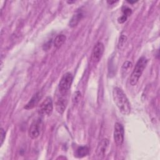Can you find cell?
I'll return each mask as SVG.
<instances>
[{
    "instance_id": "obj_6",
    "label": "cell",
    "mask_w": 160,
    "mask_h": 160,
    "mask_svg": "<svg viewBox=\"0 0 160 160\" xmlns=\"http://www.w3.org/2000/svg\"><path fill=\"white\" fill-rule=\"evenodd\" d=\"M124 128L119 122H116L114 128V140L117 145H121L124 141Z\"/></svg>"
},
{
    "instance_id": "obj_7",
    "label": "cell",
    "mask_w": 160,
    "mask_h": 160,
    "mask_svg": "<svg viewBox=\"0 0 160 160\" xmlns=\"http://www.w3.org/2000/svg\"><path fill=\"white\" fill-rule=\"evenodd\" d=\"M42 122L40 119L34 120L29 129V136L31 139H36L40 134Z\"/></svg>"
},
{
    "instance_id": "obj_3",
    "label": "cell",
    "mask_w": 160,
    "mask_h": 160,
    "mask_svg": "<svg viewBox=\"0 0 160 160\" xmlns=\"http://www.w3.org/2000/svg\"><path fill=\"white\" fill-rule=\"evenodd\" d=\"M72 80H73V76L72 74L69 72L65 73L62 76L58 85L59 91L61 94H64V95L67 94L72 84Z\"/></svg>"
},
{
    "instance_id": "obj_4",
    "label": "cell",
    "mask_w": 160,
    "mask_h": 160,
    "mask_svg": "<svg viewBox=\"0 0 160 160\" xmlns=\"http://www.w3.org/2000/svg\"><path fill=\"white\" fill-rule=\"evenodd\" d=\"M53 110V104L51 97L48 96L40 104L38 108V113L41 116H49Z\"/></svg>"
},
{
    "instance_id": "obj_18",
    "label": "cell",
    "mask_w": 160,
    "mask_h": 160,
    "mask_svg": "<svg viewBox=\"0 0 160 160\" xmlns=\"http://www.w3.org/2000/svg\"><path fill=\"white\" fill-rule=\"evenodd\" d=\"M108 2L109 4H112V3H115L116 1H108Z\"/></svg>"
},
{
    "instance_id": "obj_9",
    "label": "cell",
    "mask_w": 160,
    "mask_h": 160,
    "mask_svg": "<svg viewBox=\"0 0 160 160\" xmlns=\"http://www.w3.org/2000/svg\"><path fill=\"white\" fill-rule=\"evenodd\" d=\"M109 146V141L108 139H102L98 144L96 149V154L99 157H104Z\"/></svg>"
},
{
    "instance_id": "obj_8",
    "label": "cell",
    "mask_w": 160,
    "mask_h": 160,
    "mask_svg": "<svg viewBox=\"0 0 160 160\" xmlns=\"http://www.w3.org/2000/svg\"><path fill=\"white\" fill-rule=\"evenodd\" d=\"M61 96H58L56 99V101L55 102V107H56V111L58 113L62 114L66 109V104H67V100L64 97H63L64 94H61Z\"/></svg>"
},
{
    "instance_id": "obj_1",
    "label": "cell",
    "mask_w": 160,
    "mask_h": 160,
    "mask_svg": "<svg viewBox=\"0 0 160 160\" xmlns=\"http://www.w3.org/2000/svg\"><path fill=\"white\" fill-rule=\"evenodd\" d=\"M112 97L120 112L124 115H128L131 112V105L124 91L121 88L115 87L112 91Z\"/></svg>"
},
{
    "instance_id": "obj_17",
    "label": "cell",
    "mask_w": 160,
    "mask_h": 160,
    "mask_svg": "<svg viewBox=\"0 0 160 160\" xmlns=\"http://www.w3.org/2000/svg\"><path fill=\"white\" fill-rule=\"evenodd\" d=\"M0 136H1V139H0V145L2 146L3 142H4V140L5 139V131L3 129V128H1V130H0Z\"/></svg>"
},
{
    "instance_id": "obj_2",
    "label": "cell",
    "mask_w": 160,
    "mask_h": 160,
    "mask_svg": "<svg viewBox=\"0 0 160 160\" xmlns=\"http://www.w3.org/2000/svg\"><path fill=\"white\" fill-rule=\"evenodd\" d=\"M147 63L148 60L145 57H141L138 59L130 76L129 82L131 86H135L138 83L139 78L146 67Z\"/></svg>"
},
{
    "instance_id": "obj_16",
    "label": "cell",
    "mask_w": 160,
    "mask_h": 160,
    "mask_svg": "<svg viewBox=\"0 0 160 160\" xmlns=\"http://www.w3.org/2000/svg\"><path fill=\"white\" fill-rule=\"evenodd\" d=\"M131 66H132V62H131L128 61L124 62L123 63V64H122V72L123 71H128V69L129 68H131Z\"/></svg>"
},
{
    "instance_id": "obj_13",
    "label": "cell",
    "mask_w": 160,
    "mask_h": 160,
    "mask_svg": "<svg viewBox=\"0 0 160 160\" xmlns=\"http://www.w3.org/2000/svg\"><path fill=\"white\" fill-rule=\"evenodd\" d=\"M89 154V148L87 146H81L77 149L76 154L78 158H83Z\"/></svg>"
},
{
    "instance_id": "obj_5",
    "label": "cell",
    "mask_w": 160,
    "mask_h": 160,
    "mask_svg": "<svg viewBox=\"0 0 160 160\" xmlns=\"http://www.w3.org/2000/svg\"><path fill=\"white\" fill-rule=\"evenodd\" d=\"M104 45L101 42H98L92 49L91 53V61L94 63H98L101 59L104 52Z\"/></svg>"
},
{
    "instance_id": "obj_15",
    "label": "cell",
    "mask_w": 160,
    "mask_h": 160,
    "mask_svg": "<svg viewBox=\"0 0 160 160\" xmlns=\"http://www.w3.org/2000/svg\"><path fill=\"white\" fill-rule=\"evenodd\" d=\"M126 41H127V37L124 34H121V36L119 37V41H118V48L122 49L125 45Z\"/></svg>"
},
{
    "instance_id": "obj_19",
    "label": "cell",
    "mask_w": 160,
    "mask_h": 160,
    "mask_svg": "<svg viewBox=\"0 0 160 160\" xmlns=\"http://www.w3.org/2000/svg\"><path fill=\"white\" fill-rule=\"evenodd\" d=\"M128 2H130V3H134V2H136V1H128Z\"/></svg>"
},
{
    "instance_id": "obj_14",
    "label": "cell",
    "mask_w": 160,
    "mask_h": 160,
    "mask_svg": "<svg viewBox=\"0 0 160 160\" xmlns=\"http://www.w3.org/2000/svg\"><path fill=\"white\" fill-rule=\"evenodd\" d=\"M81 94L79 91H78L74 93L72 98V103L74 105H77L79 102V101H81Z\"/></svg>"
},
{
    "instance_id": "obj_10",
    "label": "cell",
    "mask_w": 160,
    "mask_h": 160,
    "mask_svg": "<svg viewBox=\"0 0 160 160\" xmlns=\"http://www.w3.org/2000/svg\"><path fill=\"white\" fill-rule=\"evenodd\" d=\"M82 17H83V13L80 11H78L70 19L69 22V26L71 28L75 27L79 22V21L82 18Z\"/></svg>"
},
{
    "instance_id": "obj_12",
    "label": "cell",
    "mask_w": 160,
    "mask_h": 160,
    "mask_svg": "<svg viewBox=\"0 0 160 160\" xmlns=\"http://www.w3.org/2000/svg\"><path fill=\"white\" fill-rule=\"evenodd\" d=\"M66 39V37L64 34H59L58 35L54 40V46L56 48H59L65 42Z\"/></svg>"
},
{
    "instance_id": "obj_11",
    "label": "cell",
    "mask_w": 160,
    "mask_h": 160,
    "mask_svg": "<svg viewBox=\"0 0 160 160\" xmlns=\"http://www.w3.org/2000/svg\"><path fill=\"white\" fill-rule=\"evenodd\" d=\"M40 98H41L40 92H37L32 97L30 101L26 104V105L24 106V108L26 109H32L38 103Z\"/></svg>"
}]
</instances>
